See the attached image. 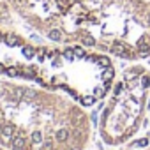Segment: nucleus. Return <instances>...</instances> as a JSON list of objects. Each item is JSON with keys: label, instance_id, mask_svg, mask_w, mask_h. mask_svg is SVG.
<instances>
[{"label": "nucleus", "instance_id": "18", "mask_svg": "<svg viewBox=\"0 0 150 150\" xmlns=\"http://www.w3.org/2000/svg\"><path fill=\"white\" fill-rule=\"evenodd\" d=\"M32 139H34V143H41V141H42L41 132H34V134H32Z\"/></svg>", "mask_w": 150, "mask_h": 150}, {"label": "nucleus", "instance_id": "13", "mask_svg": "<svg viewBox=\"0 0 150 150\" xmlns=\"http://www.w3.org/2000/svg\"><path fill=\"white\" fill-rule=\"evenodd\" d=\"M6 74H7V76H20L21 72H20V71H18L16 67H9V69L6 71Z\"/></svg>", "mask_w": 150, "mask_h": 150}, {"label": "nucleus", "instance_id": "3", "mask_svg": "<svg viewBox=\"0 0 150 150\" xmlns=\"http://www.w3.org/2000/svg\"><path fill=\"white\" fill-rule=\"evenodd\" d=\"M136 48L141 51V53H146V51H150V39L145 35V37H141L138 42H136Z\"/></svg>", "mask_w": 150, "mask_h": 150}, {"label": "nucleus", "instance_id": "7", "mask_svg": "<svg viewBox=\"0 0 150 150\" xmlns=\"http://www.w3.org/2000/svg\"><path fill=\"white\" fill-rule=\"evenodd\" d=\"M55 138H57L58 141H65V139L69 138V131H67V129H58L57 134H55Z\"/></svg>", "mask_w": 150, "mask_h": 150}, {"label": "nucleus", "instance_id": "22", "mask_svg": "<svg viewBox=\"0 0 150 150\" xmlns=\"http://www.w3.org/2000/svg\"><path fill=\"white\" fill-rule=\"evenodd\" d=\"M148 23H150V14H148Z\"/></svg>", "mask_w": 150, "mask_h": 150}, {"label": "nucleus", "instance_id": "16", "mask_svg": "<svg viewBox=\"0 0 150 150\" xmlns=\"http://www.w3.org/2000/svg\"><path fill=\"white\" fill-rule=\"evenodd\" d=\"M146 145H148V139H146V138L138 139V141H134V143H132V146H146Z\"/></svg>", "mask_w": 150, "mask_h": 150}, {"label": "nucleus", "instance_id": "19", "mask_svg": "<svg viewBox=\"0 0 150 150\" xmlns=\"http://www.w3.org/2000/svg\"><path fill=\"white\" fill-rule=\"evenodd\" d=\"M148 85H150V78H148V76H141V87L146 88Z\"/></svg>", "mask_w": 150, "mask_h": 150}, {"label": "nucleus", "instance_id": "21", "mask_svg": "<svg viewBox=\"0 0 150 150\" xmlns=\"http://www.w3.org/2000/svg\"><path fill=\"white\" fill-rule=\"evenodd\" d=\"M122 88H124L122 85H117V87H115V96H118V94L122 92Z\"/></svg>", "mask_w": 150, "mask_h": 150}, {"label": "nucleus", "instance_id": "1", "mask_svg": "<svg viewBox=\"0 0 150 150\" xmlns=\"http://www.w3.org/2000/svg\"><path fill=\"white\" fill-rule=\"evenodd\" d=\"M127 51H129V50H127L124 44H118V42L111 48V53H113V55H117V57H122V58H131V55H129Z\"/></svg>", "mask_w": 150, "mask_h": 150}, {"label": "nucleus", "instance_id": "11", "mask_svg": "<svg viewBox=\"0 0 150 150\" xmlns=\"http://www.w3.org/2000/svg\"><path fill=\"white\" fill-rule=\"evenodd\" d=\"M64 57H65L67 60H74V58H76V55H74V50H71V48L64 50Z\"/></svg>", "mask_w": 150, "mask_h": 150}, {"label": "nucleus", "instance_id": "8", "mask_svg": "<svg viewBox=\"0 0 150 150\" xmlns=\"http://www.w3.org/2000/svg\"><path fill=\"white\" fill-rule=\"evenodd\" d=\"M96 96H87V97H81V103H83V106H92L94 103H96Z\"/></svg>", "mask_w": 150, "mask_h": 150}, {"label": "nucleus", "instance_id": "12", "mask_svg": "<svg viewBox=\"0 0 150 150\" xmlns=\"http://www.w3.org/2000/svg\"><path fill=\"white\" fill-rule=\"evenodd\" d=\"M94 94H96V97H97V99L104 97V94H106V87H97V88L94 90Z\"/></svg>", "mask_w": 150, "mask_h": 150}, {"label": "nucleus", "instance_id": "2", "mask_svg": "<svg viewBox=\"0 0 150 150\" xmlns=\"http://www.w3.org/2000/svg\"><path fill=\"white\" fill-rule=\"evenodd\" d=\"M14 131H16V127L14 125H6V127H2V132H0V136H2V139L4 141H13V134H14Z\"/></svg>", "mask_w": 150, "mask_h": 150}, {"label": "nucleus", "instance_id": "5", "mask_svg": "<svg viewBox=\"0 0 150 150\" xmlns=\"http://www.w3.org/2000/svg\"><path fill=\"white\" fill-rule=\"evenodd\" d=\"M48 37H50L51 41H60V39H62V32H60L58 28H51L50 34H48Z\"/></svg>", "mask_w": 150, "mask_h": 150}, {"label": "nucleus", "instance_id": "17", "mask_svg": "<svg viewBox=\"0 0 150 150\" xmlns=\"http://www.w3.org/2000/svg\"><path fill=\"white\" fill-rule=\"evenodd\" d=\"M81 41H83V44H87V46H94V42H96V41H94L92 37H88V35H87V37H83Z\"/></svg>", "mask_w": 150, "mask_h": 150}, {"label": "nucleus", "instance_id": "10", "mask_svg": "<svg viewBox=\"0 0 150 150\" xmlns=\"http://www.w3.org/2000/svg\"><path fill=\"white\" fill-rule=\"evenodd\" d=\"M115 76V72H113V69L111 67H106V71H104V74H103V78L106 80V81H110L111 78Z\"/></svg>", "mask_w": 150, "mask_h": 150}, {"label": "nucleus", "instance_id": "14", "mask_svg": "<svg viewBox=\"0 0 150 150\" xmlns=\"http://www.w3.org/2000/svg\"><path fill=\"white\" fill-rule=\"evenodd\" d=\"M97 62L103 65V67H110L111 64H110V58H106V57H97Z\"/></svg>", "mask_w": 150, "mask_h": 150}, {"label": "nucleus", "instance_id": "15", "mask_svg": "<svg viewBox=\"0 0 150 150\" xmlns=\"http://www.w3.org/2000/svg\"><path fill=\"white\" fill-rule=\"evenodd\" d=\"M74 55H76V58H83L85 57V50L80 48V46H76V48H74Z\"/></svg>", "mask_w": 150, "mask_h": 150}, {"label": "nucleus", "instance_id": "4", "mask_svg": "<svg viewBox=\"0 0 150 150\" xmlns=\"http://www.w3.org/2000/svg\"><path fill=\"white\" fill-rule=\"evenodd\" d=\"M11 145H13L14 150H23L25 148V138L23 136H14L13 141H11Z\"/></svg>", "mask_w": 150, "mask_h": 150}, {"label": "nucleus", "instance_id": "6", "mask_svg": "<svg viewBox=\"0 0 150 150\" xmlns=\"http://www.w3.org/2000/svg\"><path fill=\"white\" fill-rule=\"evenodd\" d=\"M6 44H7L9 48H14V46L20 44V39H18L16 35H7V37H6Z\"/></svg>", "mask_w": 150, "mask_h": 150}, {"label": "nucleus", "instance_id": "9", "mask_svg": "<svg viewBox=\"0 0 150 150\" xmlns=\"http://www.w3.org/2000/svg\"><path fill=\"white\" fill-rule=\"evenodd\" d=\"M23 55H25L27 58H34L35 51H34V48H30V46H23Z\"/></svg>", "mask_w": 150, "mask_h": 150}, {"label": "nucleus", "instance_id": "20", "mask_svg": "<svg viewBox=\"0 0 150 150\" xmlns=\"http://www.w3.org/2000/svg\"><path fill=\"white\" fill-rule=\"evenodd\" d=\"M34 97H35V94H34L32 90H27V92H25V99H27V101H30V99H34Z\"/></svg>", "mask_w": 150, "mask_h": 150}, {"label": "nucleus", "instance_id": "23", "mask_svg": "<svg viewBox=\"0 0 150 150\" xmlns=\"http://www.w3.org/2000/svg\"><path fill=\"white\" fill-rule=\"evenodd\" d=\"M0 132H2V125H0Z\"/></svg>", "mask_w": 150, "mask_h": 150}]
</instances>
